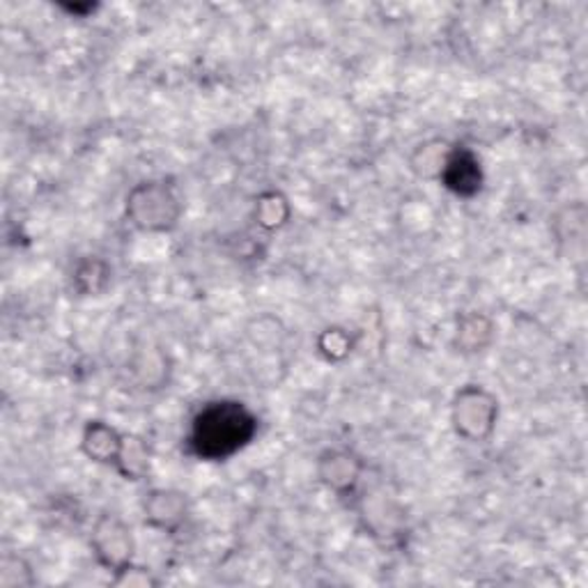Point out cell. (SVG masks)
<instances>
[{
  "instance_id": "cell-7",
  "label": "cell",
  "mask_w": 588,
  "mask_h": 588,
  "mask_svg": "<svg viewBox=\"0 0 588 588\" xmlns=\"http://www.w3.org/2000/svg\"><path fill=\"white\" fill-rule=\"evenodd\" d=\"M456 156V150L442 139L425 141L419 150L411 154V170L423 180H442L448 170L450 159Z\"/></svg>"
},
{
  "instance_id": "cell-11",
  "label": "cell",
  "mask_w": 588,
  "mask_h": 588,
  "mask_svg": "<svg viewBox=\"0 0 588 588\" xmlns=\"http://www.w3.org/2000/svg\"><path fill=\"white\" fill-rule=\"evenodd\" d=\"M113 584H117V586H154L156 579H152L148 571H139L136 565H129L127 571L113 575Z\"/></svg>"
},
{
  "instance_id": "cell-8",
  "label": "cell",
  "mask_w": 588,
  "mask_h": 588,
  "mask_svg": "<svg viewBox=\"0 0 588 588\" xmlns=\"http://www.w3.org/2000/svg\"><path fill=\"white\" fill-rule=\"evenodd\" d=\"M115 469L127 481H143L150 474V453H148V446L143 444V439L127 435L125 448H123L120 460H117Z\"/></svg>"
},
{
  "instance_id": "cell-5",
  "label": "cell",
  "mask_w": 588,
  "mask_h": 588,
  "mask_svg": "<svg viewBox=\"0 0 588 588\" xmlns=\"http://www.w3.org/2000/svg\"><path fill=\"white\" fill-rule=\"evenodd\" d=\"M363 474V462L343 448H329L318 460L320 481L336 495H347L355 489Z\"/></svg>"
},
{
  "instance_id": "cell-6",
  "label": "cell",
  "mask_w": 588,
  "mask_h": 588,
  "mask_svg": "<svg viewBox=\"0 0 588 588\" xmlns=\"http://www.w3.org/2000/svg\"><path fill=\"white\" fill-rule=\"evenodd\" d=\"M127 435H120L117 430L104 421H90L84 430V442L81 448L84 453L100 464H117L120 453L125 448Z\"/></svg>"
},
{
  "instance_id": "cell-2",
  "label": "cell",
  "mask_w": 588,
  "mask_h": 588,
  "mask_svg": "<svg viewBox=\"0 0 588 588\" xmlns=\"http://www.w3.org/2000/svg\"><path fill=\"white\" fill-rule=\"evenodd\" d=\"M497 421L499 400L495 394L478 384H466L458 391L450 405V423L458 437L472 444H485L495 435Z\"/></svg>"
},
{
  "instance_id": "cell-10",
  "label": "cell",
  "mask_w": 588,
  "mask_h": 588,
  "mask_svg": "<svg viewBox=\"0 0 588 588\" xmlns=\"http://www.w3.org/2000/svg\"><path fill=\"white\" fill-rule=\"evenodd\" d=\"M35 577L30 565L22 559V557H3L0 561V586L3 588H24V586H33Z\"/></svg>"
},
{
  "instance_id": "cell-3",
  "label": "cell",
  "mask_w": 588,
  "mask_h": 588,
  "mask_svg": "<svg viewBox=\"0 0 588 588\" xmlns=\"http://www.w3.org/2000/svg\"><path fill=\"white\" fill-rule=\"evenodd\" d=\"M92 554L104 571L117 575L133 565L136 540L131 526L117 515H102L94 522L92 538H90Z\"/></svg>"
},
{
  "instance_id": "cell-9",
  "label": "cell",
  "mask_w": 588,
  "mask_h": 588,
  "mask_svg": "<svg viewBox=\"0 0 588 588\" xmlns=\"http://www.w3.org/2000/svg\"><path fill=\"white\" fill-rule=\"evenodd\" d=\"M287 217H290V207L281 193L269 191L260 195V201L256 205V219L263 228L277 230L287 221Z\"/></svg>"
},
{
  "instance_id": "cell-1",
  "label": "cell",
  "mask_w": 588,
  "mask_h": 588,
  "mask_svg": "<svg viewBox=\"0 0 588 588\" xmlns=\"http://www.w3.org/2000/svg\"><path fill=\"white\" fill-rule=\"evenodd\" d=\"M127 219L141 232H170L182 219V203L170 184L141 182L127 195Z\"/></svg>"
},
{
  "instance_id": "cell-4",
  "label": "cell",
  "mask_w": 588,
  "mask_h": 588,
  "mask_svg": "<svg viewBox=\"0 0 588 588\" xmlns=\"http://www.w3.org/2000/svg\"><path fill=\"white\" fill-rule=\"evenodd\" d=\"M189 513V506L182 493L178 489H152L150 495H145L143 501V515L145 524L156 528V532L164 534H178L180 526L184 524Z\"/></svg>"
}]
</instances>
